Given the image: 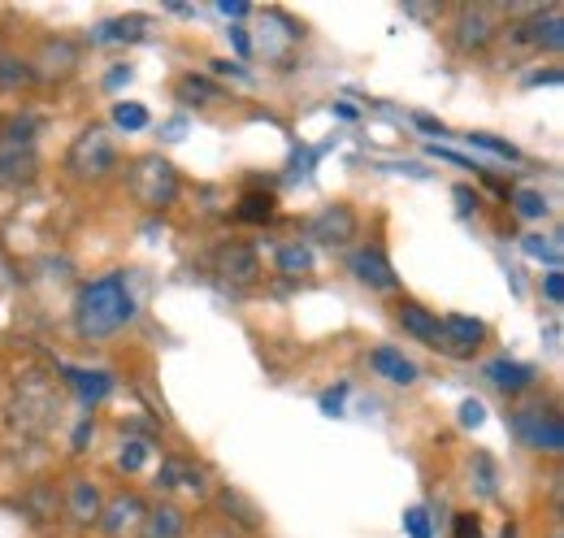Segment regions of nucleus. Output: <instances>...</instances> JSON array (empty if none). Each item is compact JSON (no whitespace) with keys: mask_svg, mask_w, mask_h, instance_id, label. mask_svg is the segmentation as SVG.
Returning <instances> with one entry per match:
<instances>
[{"mask_svg":"<svg viewBox=\"0 0 564 538\" xmlns=\"http://www.w3.org/2000/svg\"><path fill=\"white\" fill-rule=\"evenodd\" d=\"M279 269H282V273H291V278L313 273V248H304V244H282V248H279Z\"/></svg>","mask_w":564,"mask_h":538,"instance_id":"nucleus-25","label":"nucleus"},{"mask_svg":"<svg viewBox=\"0 0 564 538\" xmlns=\"http://www.w3.org/2000/svg\"><path fill=\"white\" fill-rule=\"evenodd\" d=\"M525 252H530V257H547V261H556V252H552L543 239H525Z\"/></svg>","mask_w":564,"mask_h":538,"instance_id":"nucleus-36","label":"nucleus"},{"mask_svg":"<svg viewBox=\"0 0 564 538\" xmlns=\"http://www.w3.org/2000/svg\"><path fill=\"white\" fill-rule=\"evenodd\" d=\"M452 538H482V530H478V517L460 513V517H456V526H452Z\"/></svg>","mask_w":564,"mask_h":538,"instance_id":"nucleus-33","label":"nucleus"},{"mask_svg":"<svg viewBox=\"0 0 564 538\" xmlns=\"http://www.w3.org/2000/svg\"><path fill=\"white\" fill-rule=\"evenodd\" d=\"M552 538H561V530H556V535H552Z\"/></svg>","mask_w":564,"mask_h":538,"instance_id":"nucleus-41","label":"nucleus"},{"mask_svg":"<svg viewBox=\"0 0 564 538\" xmlns=\"http://www.w3.org/2000/svg\"><path fill=\"white\" fill-rule=\"evenodd\" d=\"M0 139H4V122H0Z\"/></svg>","mask_w":564,"mask_h":538,"instance_id":"nucleus-40","label":"nucleus"},{"mask_svg":"<svg viewBox=\"0 0 564 538\" xmlns=\"http://www.w3.org/2000/svg\"><path fill=\"white\" fill-rule=\"evenodd\" d=\"M482 343H487V322H482V318L452 313V318H443V322H438V331H434V347H438L443 356H452V361L474 356Z\"/></svg>","mask_w":564,"mask_h":538,"instance_id":"nucleus-5","label":"nucleus"},{"mask_svg":"<svg viewBox=\"0 0 564 538\" xmlns=\"http://www.w3.org/2000/svg\"><path fill=\"white\" fill-rule=\"evenodd\" d=\"M35 170H40V161H35V143H31V122L26 127L18 122L13 134L0 139V187H22L35 179Z\"/></svg>","mask_w":564,"mask_h":538,"instance_id":"nucleus-4","label":"nucleus"},{"mask_svg":"<svg viewBox=\"0 0 564 538\" xmlns=\"http://www.w3.org/2000/svg\"><path fill=\"white\" fill-rule=\"evenodd\" d=\"M22 513L35 521V526H53L57 513H62V491L53 482H35L26 495H22Z\"/></svg>","mask_w":564,"mask_h":538,"instance_id":"nucleus-15","label":"nucleus"},{"mask_svg":"<svg viewBox=\"0 0 564 538\" xmlns=\"http://www.w3.org/2000/svg\"><path fill=\"white\" fill-rule=\"evenodd\" d=\"M456 204H460V213H465V217H474V208H478V201H469V192H465V187L456 192Z\"/></svg>","mask_w":564,"mask_h":538,"instance_id":"nucleus-38","label":"nucleus"},{"mask_svg":"<svg viewBox=\"0 0 564 538\" xmlns=\"http://www.w3.org/2000/svg\"><path fill=\"white\" fill-rule=\"evenodd\" d=\"M156 486L161 491H174V495H192V499H205L209 495V477L200 465H192L187 456H165L161 473H156Z\"/></svg>","mask_w":564,"mask_h":538,"instance_id":"nucleus-8","label":"nucleus"},{"mask_svg":"<svg viewBox=\"0 0 564 538\" xmlns=\"http://www.w3.org/2000/svg\"><path fill=\"white\" fill-rule=\"evenodd\" d=\"M482 417H487V408H482L478 400H465V404H460V421H465L469 430H474V426H482Z\"/></svg>","mask_w":564,"mask_h":538,"instance_id":"nucleus-34","label":"nucleus"},{"mask_svg":"<svg viewBox=\"0 0 564 538\" xmlns=\"http://www.w3.org/2000/svg\"><path fill=\"white\" fill-rule=\"evenodd\" d=\"M62 378L74 387V396L83 404H100L109 391H113V378L100 374V369H74V365H62Z\"/></svg>","mask_w":564,"mask_h":538,"instance_id":"nucleus-17","label":"nucleus"},{"mask_svg":"<svg viewBox=\"0 0 564 538\" xmlns=\"http://www.w3.org/2000/svg\"><path fill=\"white\" fill-rule=\"evenodd\" d=\"M235 217H239V222H252V226H265V222L274 217V196H265V192H248V196H239Z\"/></svg>","mask_w":564,"mask_h":538,"instance_id":"nucleus-22","label":"nucleus"},{"mask_svg":"<svg viewBox=\"0 0 564 538\" xmlns=\"http://www.w3.org/2000/svg\"><path fill=\"white\" fill-rule=\"evenodd\" d=\"M373 369H378L382 378L400 383V387L417 383V365H413V361H404V356H400V352H391V347H378V352H373Z\"/></svg>","mask_w":564,"mask_h":538,"instance_id":"nucleus-20","label":"nucleus"},{"mask_svg":"<svg viewBox=\"0 0 564 538\" xmlns=\"http://www.w3.org/2000/svg\"><path fill=\"white\" fill-rule=\"evenodd\" d=\"M217 9H221L226 18H243V13H248V0H221Z\"/></svg>","mask_w":564,"mask_h":538,"instance_id":"nucleus-35","label":"nucleus"},{"mask_svg":"<svg viewBox=\"0 0 564 538\" xmlns=\"http://www.w3.org/2000/svg\"><path fill=\"white\" fill-rule=\"evenodd\" d=\"M178 100L183 105H213V100H221V92L213 87L209 78H200V74H187V78H178Z\"/></svg>","mask_w":564,"mask_h":538,"instance_id":"nucleus-24","label":"nucleus"},{"mask_svg":"<svg viewBox=\"0 0 564 538\" xmlns=\"http://www.w3.org/2000/svg\"><path fill=\"white\" fill-rule=\"evenodd\" d=\"M221 508H226V513H235V517L243 521V530H261V517H257V508H252V504H248L239 491H226V495H221Z\"/></svg>","mask_w":564,"mask_h":538,"instance_id":"nucleus-27","label":"nucleus"},{"mask_svg":"<svg viewBox=\"0 0 564 538\" xmlns=\"http://www.w3.org/2000/svg\"><path fill=\"white\" fill-rule=\"evenodd\" d=\"M143 517H148V508H143L140 495L122 491V495H113V499L100 508V521H96V526L105 530V538H140Z\"/></svg>","mask_w":564,"mask_h":538,"instance_id":"nucleus-7","label":"nucleus"},{"mask_svg":"<svg viewBox=\"0 0 564 538\" xmlns=\"http://www.w3.org/2000/svg\"><path fill=\"white\" fill-rule=\"evenodd\" d=\"M352 273L365 282V287H373V291H395V269H391V261L378 252V248H360V252H352Z\"/></svg>","mask_w":564,"mask_h":538,"instance_id":"nucleus-14","label":"nucleus"},{"mask_svg":"<svg viewBox=\"0 0 564 538\" xmlns=\"http://www.w3.org/2000/svg\"><path fill=\"white\" fill-rule=\"evenodd\" d=\"M491 383H499L503 391H525V387H534V369L530 365H512V361H495L491 369Z\"/></svg>","mask_w":564,"mask_h":538,"instance_id":"nucleus-21","label":"nucleus"},{"mask_svg":"<svg viewBox=\"0 0 564 538\" xmlns=\"http://www.w3.org/2000/svg\"><path fill=\"white\" fill-rule=\"evenodd\" d=\"M148 31V18H118V22H105L100 26V44H131L135 35H143Z\"/></svg>","mask_w":564,"mask_h":538,"instance_id":"nucleus-26","label":"nucleus"},{"mask_svg":"<svg viewBox=\"0 0 564 538\" xmlns=\"http://www.w3.org/2000/svg\"><path fill=\"white\" fill-rule=\"evenodd\" d=\"M308 235H313L317 244H326V248H344V244H352L356 239V213L348 208V204H330V208L313 213Z\"/></svg>","mask_w":564,"mask_h":538,"instance_id":"nucleus-9","label":"nucleus"},{"mask_svg":"<svg viewBox=\"0 0 564 538\" xmlns=\"http://www.w3.org/2000/svg\"><path fill=\"white\" fill-rule=\"evenodd\" d=\"M547 295H552L556 304L564 300V278H561V273H552V278H547Z\"/></svg>","mask_w":564,"mask_h":538,"instance_id":"nucleus-37","label":"nucleus"},{"mask_svg":"<svg viewBox=\"0 0 564 538\" xmlns=\"http://www.w3.org/2000/svg\"><path fill=\"white\" fill-rule=\"evenodd\" d=\"M495 31H499V22H495L491 9H460V18H456V44L465 49V53H474V49H487L495 40Z\"/></svg>","mask_w":564,"mask_h":538,"instance_id":"nucleus-12","label":"nucleus"},{"mask_svg":"<svg viewBox=\"0 0 564 538\" xmlns=\"http://www.w3.org/2000/svg\"><path fill=\"white\" fill-rule=\"evenodd\" d=\"M31 78H35V69L26 66L22 57H13V53L0 49V92H22Z\"/></svg>","mask_w":564,"mask_h":538,"instance_id":"nucleus-23","label":"nucleus"},{"mask_svg":"<svg viewBox=\"0 0 564 538\" xmlns=\"http://www.w3.org/2000/svg\"><path fill=\"white\" fill-rule=\"evenodd\" d=\"M395 318H400V326H404V331H409L413 338H422V343H434V331H438V318H434L430 309H422L417 300H404Z\"/></svg>","mask_w":564,"mask_h":538,"instance_id":"nucleus-19","label":"nucleus"},{"mask_svg":"<svg viewBox=\"0 0 564 538\" xmlns=\"http://www.w3.org/2000/svg\"><path fill=\"white\" fill-rule=\"evenodd\" d=\"M113 139L100 131V127H91V131H83L74 139L70 148V170L78 179H105L109 170H113Z\"/></svg>","mask_w":564,"mask_h":538,"instance_id":"nucleus-6","label":"nucleus"},{"mask_svg":"<svg viewBox=\"0 0 564 538\" xmlns=\"http://www.w3.org/2000/svg\"><path fill=\"white\" fill-rule=\"evenodd\" d=\"M66 508H70V517L83 526V530H91L96 521H100V508H105V495H100V486L96 482H87V477H74L70 491H66Z\"/></svg>","mask_w":564,"mask_h":538,"instance_id":"nucleus-13","label":"nucleus"},{"mask_svg":"<svg viewBox=\"0 0 564 538\" xmlns=\"http://www.w3.org/2000/svg\"><path fill=\"white\" fill-rule=\"evenodd\" d=\"M469 143H478V148H491V152L508 157V161H517V157H521L512 143H503V139H495V134H469Z\"/></svg>","mask_w":564,"mask_h":538,"instance_id":"nucleus-31","label":"nucleus"},{"mask_svg":"<svg viewBox=\"0 0 564 538\" xmlns=\"http://www.w3.org/2000/svg\"><path fill=\"white\" fill-rule=\"evenodd\" d=\"M404 526H409L413 538H430V517H425V508H409V513H404Z\"/></svg>","mask_w":564,"mask_h":538,"instance_id":"nucleus-32","label":"nucleus"},{"mask_svg":"<svg viewBox=\"0 0 564 538\" xmlns=\"http://www.w3.org/2000/svg\"><path fill=\"white\" fill-rule=\"evenodd\" d=\"M78 66V49H74L70 40H48L44 49H40V62H35V74H44V78H66L74 74Z\"/></svg>","mask_w":564,"mask_h":538,"instance_id":"nucleus-16","label":"nucleus"},{"mask_svg":"<svg viewBox=\"0 0 564 538\" xmlns=\"http://www.w3.org/2000/svg\"><path fill=\"white\" fill-rule=\"evenodd\" d=\"M113 122L122 131H143L148 127V114H143V105H135V100H122V105H113Z\"/></svg>","mask_w":564,"mask_h":538,"instance_id":"nucleus-30","label":"nucleus"},{"mask_svg":"<svg viewBox=\"0 0 564 538\" xmlns=\"http://www.w3.org/2000/svg\"><path fill=\"white\" fill-rule=\"evenodd\" d=\"M517 434L530 443V448H543V452H564V426L552 417V412H517L512 417Z\"/></svg>","mask_w":564,"mask_h":538,"instance_id":"nucleus-11","label":"nucleus"},{"mask_svg":"<svg viewBox=\"0 0 564 538\" xmlns=\"http://www.w3.org/2000/svg\"><path fill=\"white\" fill-rule=\"evenodd\" d=\"M74 318H78V335L83 338L118 335V331L135 318V300H131V291H127V278H122V273H105V278L87 282V287L78 291Z\"/></svg>","mask_w":564,"mask_h":538,"instance_id":"nucleus-1","label":"nucleus"},{"mask_svg":"<svg viewBox=\"0 0 564 538\" xmlns=\"http://www.w3.org/2000/svg\"><path fill=\"white\" fill-rule=\"evenodd\" d=\"M230 40H235V49H239V53H248V49H252V44H248V35H243V31H235V35H230Z\"/></svg>","mask_w":564,"mask_h":538,"instance_id":"nucleus-39","label":"nucleus"},{"mask_svg":"<svg viewBox=\"0 0 564 538\" xmlns=\"http://www.w3.org/2000/svg\"><path fill=\"white\" fill-rule=\"evenodd\" d=\"M213 269H217V278L221 282H235V287H248V282H257V252H252V244H239V239H230V244H217V257H213Z\"/></svg>","mask_w":564,"mask_h":538,"instance_id":"nucleus-10","label":"nucleus"},{"mask_svg":"<svg viewBox=\"0 0 564 538\" xmlns=\"http://www.w3.org/2000/svg\"><path fill=\"white\" fill-rule=\"evenodd\" d=\"M512 204H517V213H521V217H530V222L547 217V196H543V192H534V187L512 192Z\"/></svg>","mask_w":564,"mask_h":538,"instance_id":"nucleus-28","label":"nucleus"},{"mask_svg":"<svg viewBox=\"0 0 564 538\" xmlns=\"http://www.w3.org/2000/svg\"><path fill=\"white\" fill-rule=\"evenodd\" d=\"M131 192L143 201V208H170V204L178 201V170L165 157H143L140 165H135Z\"/></svg>","mask_w":564,"mask_h":538,"instance_id":"nucleus-3","label":"nucleus"},{"mask_svg":"<svg viewBox=\"0 0 564 538\" xmlns=\"http://www.w3.org/2000/svg\"><path fill=\"white\" fill-rule=\"evenodd\" d=\"M57 408H62V400H57V387H53L48 374L26 369V374L13 383L9 417H13L18 430H26V434H48V426L57 421Z\"/></svg>","mask_w":564,"mask_h":538,"instance_id":"nucleus-2","label":"nucleus"},{"mask_svg":"<svg viewBox=\"0 0 564 538\" xmlns=\"http://www.w3.org/2000/svg\"><path fill=\"white\" fill-rule=\"evenodd\" d=\"M148 439H127L122 443V452H118V470H127V473H140L143 465H148Z\"/></svg>","mask_w":564,"mask_h":538,"instance_id":"nucleus-29","label":"nucleus"},{"mask_svg":"<svg viewBox=\"0 0 564 538\" xmlns=\"http://www.w3.org/2000/svg\"><path fill=\"white\" fill-rule=\"evenodd\" d=\"M187 535V517L174 508V504H161L143 517V530L140 538H183Z\"/></svg>","mask_w":564,"mask_h":538,"instance_id":"nucleus-18","label":"nucleus"}]
</instances>
